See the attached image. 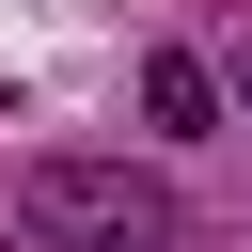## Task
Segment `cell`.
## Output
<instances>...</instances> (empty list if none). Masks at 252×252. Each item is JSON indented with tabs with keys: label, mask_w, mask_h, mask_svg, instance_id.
Here are the masks:
<instances>
[{
	"label": "cell",
	"mask_w": 252,
	"mask_h": 252,
	"mask_svg": "<svg viewBox=\"0 0 252 252\" xmlns=\"http://www.w3.org/2000/svg\"><path fill=\"white\" fill-rule=\"evenodd\" d=\"M16 220L47 252H158L173 236V173H142V158H32L16 173Z\"/></svg>",
	"instance_id": "1"
},
{
	"label": "cell",
	"mask_w": 252,
	"mask_h": 252,
	"mask_svg": "<svg viewBox=\"0 0 252 252\" xmlns=\"http://www.w3.org/2000/svg\"><path fill=\"white\" fill-rule=\"evenodd\" d=\"M220 110H236V94H220V63H189V47H158V63H142V126H158V142H205Z\"/></svg>",
	"instance_id": "2"
},
{
	"label": "cell",
	"mask_w": 252,
	"mask_h": 252,
	"mask_svg": "<svg viewBox=\"0 0 252 252\" xmlns=\"http://www.w3.org/2000/svg\"><path fill=\"white\" fill-rule=\"evenodd\" d=\"M220 94H236V110H252V47H236V63H220Z\"/></svg>",
	"instance_id": "3"
}]
</instances>
